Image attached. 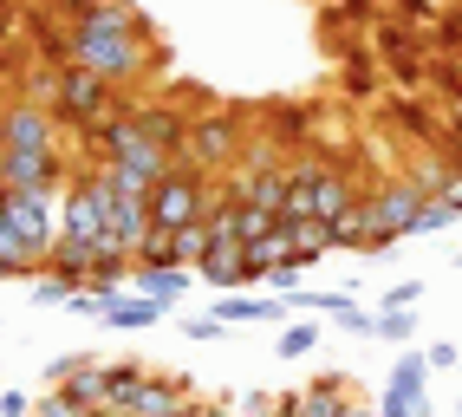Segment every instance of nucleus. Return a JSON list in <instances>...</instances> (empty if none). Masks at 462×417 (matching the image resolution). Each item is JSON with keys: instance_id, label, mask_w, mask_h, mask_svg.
<instances>
[{"instance_id": "1", "label": "nucleus", "mask_w": 462, "mask_h": 417, "mask_svg": "<svg viewBox=\"0 0 462 417\" xmlns=\"http://www.w3.org/2000/svg\"><path fill=\"white\" fill-rule=\"evenodd\" d=\"M59 248V190H7L0 196V255L40 267Z\"/></svg>"}, {"instance_id": "2", "label": "nucleus", "mask_w": 462, "mask_h": 417, "mask_svg": "<svg viewBox=\"0 0 462 417\" xmlns=\"http://www.w3.org/2000/svg\"><path fill=\"white\" fill-rule=\"evenodd\" d=\"M423 202L430 196H417L404 176L397 183H378V190H365V255H378V248H391V242H404V235L417 228V216H423Z\"/></svg>"}, {"instance_id": "3", "label": "nucleus", "mask_w": 462, "mask_h": 417, "mask_svg": "<svg viewBox=\"0 0 462 417\" xmlns=\"http://www.w3.org/2000/svg\"><path fill=\"white\" fill-rule=\"evenodd\" d=\"M241 151H248V144H241V117L235 111H202L189 125V144H182L176 163H189L196 176H215V170H228Z\"/></svg>"}, {"instance_id": "4", "label": "nucleus", "mask_w": 462, "mask_h": 417, "mask_svg": "<svg viewBox=\"0 0 462 417\" xmlns=\"http://www.w3.org/2000/svg\"><path fill=\"white\" fill-rule=\"evenodd\" d=\"M117 111V85L98 79V72H85V66H59V98H52V117H66V125L91 131L98 117Z\"/></svg>"}, {"instance_id": "5", "label": "nucleus", "mask_w": 462, "mask_h": 417, "mask_svg": "<svg viewBox=\"0 0 462 417\" xmlns=\"http://www.w3.org/2000/svg\"><path fill=\"white\" fill-rule=\"evenodd\" d=\"M202 208H208V176H196L189 163H176L150 190V222L157 228H189V222H202Z\"/></svg>"}, {"instance_id": "6", "label": "nucleus", "mask_w": 462, "mask_h": 417, "mask_svg": "<svg viewBox=\"0 0 462 417\" xmlns=\"http://www.w3.org/2000/svg\"><path fill=\"white\" fill-rule=\"evenodd\" d=\"M0 151H52V111L33 98L0 105Z\"/></svg>"}, {"instance_id": "7", "label": "nucleus", "mask_w": 462, "mask_h": 417, "mask_svg": "<svg viewBox=\"0 0 462 417\" xmlns=\"http://www.w3.org/2000/svg\"><path fill=\"white\" fill-rule=\"evenodd\" d=\"M131 117H137V131H143L150 144H163L170 157H182V144H189V125H196L189 111H176V105H150V98H131Z\"/></svg>"}, {"instance_id": "8", "label": "nucleus", "mask_w": 462, "mask_h": 417, "mask_svg": "<svg viewBox=\"0 0 462 417\" xmlns=\"http://www.w3.org/2000/svg\"><path fill=\"white\" fill-rule=\"evenodd\" d=\"M163 313H170V307H163V301H150V293H137V287L105 293V307H98V320L117 326V333H143V326H157Z\"/></svg>"}, {"instance_id": "9", "label": "nucleus", "mask_w": 462, "mask_h": 417, "mask_svg": "<svg viewBox=\"0 0 462 417\" xmlns=\"http://www.w3.org/2000/svg\"><path fill=\"white\" fill-rule=\"evenodd\" d=\"M117 411H131V417H176V411H189V404H182V378L143 372V378H137V392L117 404Z\"/></svg>"}, {"instance_id": "10", "label": "nucleus", "mask_w": 462, "mask_h": 417, "mask_svg": "<svg viewBox=\"0 0 462 417\" xmlns=\"http://www.w3.org/2000/svg\"><path fill=\"white\" fill-rule=\"evenodd\" d=\"M293 301L287 293H222V307H215V320L228 326H261V320H287Z\"/></svg>"}, {"instance_id": "11", "label": "nucleus", "mask_w": 462, "mask_h": 417, "mask_svg": "<svg viewBox=\"0 0 462 417\" xmlns=\"http://www.w3.org/2000/svg\"><path fill=\"white\" fill-rule=\"evenodd\" d=\"M72 404H85V411H111V372L91 359V352H79V366H72V378L59 385Z\"/></svg>"}, {"instance_id": "12", "label": "nucleus", "mask_w": 462, "mask_h": 417, "mask_svg": "<svg viewBox=\"0 0 462 417\" xmlns=\"http://www.w3.org/2000/svg\"><path fill=\"white\" fill-rule=\"evenodd\" d=\"M281 411L287 417H338V411H346V385H338V378H313L306 392L281 398Z\"/></svg>"}, {"instance_id": "13", "label": "nucleus", "mask_w": 462, "mask_h": 417, "mask_svg": "<svg viewBox=\"0 0 462 417\" xmlns=\"http://www.w3.org/2000/svg\"><path fill=\"white\" fill-rule=\"evenodd\" d=\"M189 281H196V267H131V287L150 293V301H163V307H176L189 293Z\"/></svg>"}, {"instance_id": "14", "label": "nucleus", "mask_w": 462, "mask_h": 417, "mask_svg": "<svg viewBox=\"0 0 462 417\" xmlns=\"http://www.w3.org/2000/svg\"><path fill=\"white\" fill-rule=\"evenodd\" d=\"M319 157H306V163H287V196H281V222H300V216H313V183H319Z\"/></svg>"}, {"instance_id": "15", "label": "nucleus", "mask_w": 462, "mask_h": 417, "mask_svg": "<svg viewBox=\"0 0 462 417\" xmlns=\"http://www.w3.org/2000/svg\"><path fill=\"white\" fill-rule=\"evenodd\" d=\"M384 117H391V125L404 131V137H417V144H437V137H443L437 111H430L423 98H384Z\"/></svg>"}, {"instance_id": "16", "label": "nucleus", "mask_w": 462, "mask_h": 417, "mask_svg": "<svg viewBox=\"0 0 462 417\" xmlns=\"http://www.w3.org/2000/svg\"><path fill=\"white\" fill-rule=\"evenodd\" d=\"M287 228V242H293V255L300 261H319V255H332V222H319V216H300V222H281Z\"/></svg>"}, {"instance_id": "17", "label": "nucleus", "mask_w": 462, "mask_h": 417, "mask_svg": "<svg viewBox=\"0 0 462 417\" xmlns=\"http://www.w3.org/2000/svg\"><path fill=\"white\" fill-rule=\"evenodd\" d=\"M281 261H300L293 242H287V228H267L261 242H248V267H254V281L267 274V267H281Z\"/></svg>"}, {"instance_id": "18", "label": "nucleus", "mask_w": 462, "mask_h": 417, "mask_svg": "<svg viewBox=\"0 0 462 417\" xmlns=\"http://www.w3.org/2000/svg\"><path fill=\"white\" fill-rule=\"evenodd\" d=\"M449 163H456V157H443L437 144H430V157H417V163L404 170V183H411L417 196H437V190H443V176H449Z\"/></svg>"}, {"instance_id": "19", "label": "nucleus", "mask_w": 462, "mask_h": 417, "mask_svg": "<svg viewBox=\"0 0 462 417\" xmlns=\"http://www.w3.org/2000/svg\"><path fill=\"white\" fill-rule=\"evenodd\" d=\"M137 267H176V228H157V222H150L143 242H137Z\"/></svg>"}, {"instance_id": "20", "label": "nucleus", "mask_w": 462, "mask_h": 417, "mask_svg": "<svg viewBox=\"0 0 462 417\" xmlns=\"http://www.w3.org/2000/svg\"><path fill=\"white\" fill-rule=\"evenodd\" d=\"M228 222H235V235H241V242H261L267 228H281V216H267L261 202H235V208H228Z\"/></svg>"}, {"instance_id": "21", "label": "nucleus", "mask_w": 462, "mask_h": 417, "mask_svg": "<svg viewBox=\"0 0 462 417\" xmlns=\"http://www.w3.org/2000/svg\"><path fill=\"white\" fill-rule=\"evenodd\" d=\"M378 339L411 346V339H417V313H411V307H384V313H378Z\"/></svg>"}, {"instance_id": "22", "label": "nucleus", "mask_w": 462, "mask_h": 417, "mask_svg": "<svg viewBox=\"0 0 462 417\" xmlns=\"http://www.w3.org/2000/svg\"><path fill=\"white\" fill-rule=\"evenodd\" d=\"M208 222H189V228H176V261H189V267H202V255H208Z\"/></svg>"}, {"instance_id": "23", "label": "nucleus", "mask_w": 462, "mask_h": 417, "mask_svg": "<svg viewBox=\"0 0 462 417\" xmlns=\"http://www.w3.org/2000/svg\"><path fill=\"white\" fill-rule=\"evenodd\" d=\"M456 222H462V216H456V208H449L443 196H430V202H423V216H417V228H411V235H443V228H456Z\"/></svg>"}, {"instance_id": "24", "label": "nucleus", "mask_w": 462, "mask_h": 417, "mask_svg": "<svg viewBox=\"0 0 462 417\" xmlns=\"http://www.w3.org/2000/svg\"><path fill=\"white\" fill-rule=\"evenodd\" d=\"M300 274H306V261H281V267H267V274H261V287L293 301V293H300Z\"/></svg>"}, {"instance_id": "25", "label": "nucleus", "mask_w": 462, "mask_h": 417, "mask_svg": "<svg viewBox=\"0 0 462 417\" xmlns=\"http://www.w3.org/2000/svg\"><path fill=\"white\" fill-rule=\"evenodd\" d=\"M319 346V326H287V333H281V359H306V352H313Z\"/></svg>"}, {"instance_id": "26", "label": "nucleus", "mask_w": 462, "mask_h": 417, "mask_svg": "<svg viewBox=\"0 0 462 417\" xmlns=\"http://www.w3.org/2000/svg\"><path fill=\"white\" fill-rule=\"evenodd\" d=\"M105 372H111V411H117V404H125V398L137 392V378H143V366H137V359H125V366H105Z\"/></svg>"}, {"instance_id": "27", "label": "nucleus", "mask_w": 462, "mask_h": 417, "mask_svg": "<svg viewBox=\"0 0 462 417\" xmlns=\"http://www.w3.org/2000/svg\"><path fill=\"white\" fill-rule=\"evenodd\" d=\"M33 417H98V411H85V404H72L66 392H46V398L33 404Z\"/></svg>"}, {"instance_id": "28", "label": "nucleus", "mask_w": 462, "mask_h": 417, "mask_svg": "<svg viewBox=\"0 0 462 417\" xmlns=\"http://www.w3.org/2000/svg\"><path fill=\"white\" fill-rule=\"evenodd\" d=\"M72 293H79V287H72L66 274H46V281L33 287V301H46V307H59V301H72Z\"/></svg>"}, {"instance_id": "29", "label": "nucleus", "mask_w": 462, "mask_h": 417, "mask_svg": "<svg viewBox=\"0 0 462 417\" xmlns=\"http://www.w3.org/2000/svg\"><path fill=\"white\" fill-rule=\"evenodd\" d=\"M417 301H423V281H397V287L384 293V307H417ZM384 307H378V313H384Z\"/></svg>"}, {"instance_id": "30", "label": "nucleus", "mask_w": 462, "mask_h": 417, "mask_svg": "<svg viewBox=\"0 0 462 417\" xmlns=\"http://www.w3.org/2000/svg\"><path fill=\"white\" fill-rule=\"evenodd\" d=\"M182 333H189L196 346H208V339H222V333H228V320H189Z\"/></svg>"}, {"instance_id": "31", "label": "nucleus", "mask_w": 462, "mask_h": 417, "mask_svg": "<svg viewBox=\"0 0 462 417\" xmlns=\"http://www.w3.org/2000/svg\"><path fill=\"white\" fill-rule=\"evenodd\" d=\"M423 359H430V372H449V366L462 359V352H456V339H437V346L423 352Z\"/></svg>"}, {"instance_id": "32", "label": "nucleus", "mask_w": 462, "mask_h": 417, "mask_svg": "<svg viewBox=\"0 0 462 417\" xmlns=\"http://www.w3.org/2000/svg\"><path fill=\"white\" fill-rule=\"evenodd\" d=\"M449 208H456V216H462V163H449V176H443V190H437Z\"/></svg>"}, {"instance_id": "33", "label": "nucleus", "mask_w": 462, "mask_h": 417, "mask_svg": "<svg viewBox=\"0 0 462 417\" xmlns=\"http://www.w3.org/2000/svg\"><path fill=\"white\" fill-rule=\"evenodd\" d=\"M0 417H33V398L26 392H0Z\"/></svg>"}, {"instance_id": "34", "label": "nucleus", "mask_w": 462, "mask_h": 417, "mask_svg": "<svg viewBox=\"0 0 462 417\" xmlns=\"http://www.w3.org/2000/svg\"><path fill=\"white\" fill-rule=\"evenodd\" d=\"M72 366H79V352H66V359H52V366H46V385H52V392L72 378Z\"/></svg>"}, {"instance_id": "35", "label": "nucleus", "mask_w": 462, "mask_h": 417, "mask_svg": "<svg viewBox=\"0 0 462 417\" xmlns=\"http://www.w3.org/2000/svg\"><path fill=\"white\" fill-rule=\"evenodd\" d=\"M20 274H33V267H20L14 255H0V281H20Z\"/></svg>"}, {"instance_id": "36", "label": "nucleus", "mask_w": 462, "mask_h": 417, "mask_svg": "<svg viewBox=\"0 0 462 417\" xmlns=\"http://www.w3.org/2000/svg\"><path fill=\"white\" fill-rule=\"evenodd\" d=\"M449 157H456V163H462V125H456V137H449Z\"/></svg>"}, {"instance_id": "37", "label": "nucleus", "mask_w": 462, "mask_h": 417, "mask_svg": "<svg viewBox=\"0 0 462 417\" xmlns=\"http://www.w3.org/2000/svg\"><path fill=\"white\" fill-rule=\"evenodd\" d=\"M338 417H372V411H365V404H346V411H338Z\"/></svg>"}, {"instance_id": "38", "label": "nucleus", "mask_w": 462, "mask_h": 417, "mask_svg": "<svg viewBox=\"0 0 462 417\" xmlns=\"http://www.w3.org/2000/svg\"><path fill=\"white\" fill-rule=\"evenodd\" d=\"M98 417H131V411H98Z\"/></svg>"}, {"instance_id": "39", "label": "nucleus", "mask_w": 462, "mask_h": 417, "mask_svg": "<svg viewBox=\"0 0 462 417\" xmlns=\"http://www.w3.org/2000/svg\"><path fill=\"white\" fill-rule=\"evenodd\" d=\"M176 417H208V411H176Z\"/></svg>"}, {"instance_id": "40", "label": "nucleus", "mask_w": 462, "mask_h": 417, "mask_svg": "<svg viewBox=\"0 0 462 417\" xmlns=\"http://www.w3.org/2000/svg\"><path fill=\"white\" fill-rule=\"evenodd\" d=\"M456 105H462V85H456Z\"/></svg>"}, {"instance_id": "41", "label": "nucleus", "mask_w": 462, "mask_h": 417, "mask_svg": "<svg viewBox=\"0 0 462 417\" xmlns=\"http://www.w3.org/2000/svg\"><path fill=\"white\" fill-rule=\"evenodd\" d=\"M456 417H462V398H456Z\"/></svg>"}]
</instances>
